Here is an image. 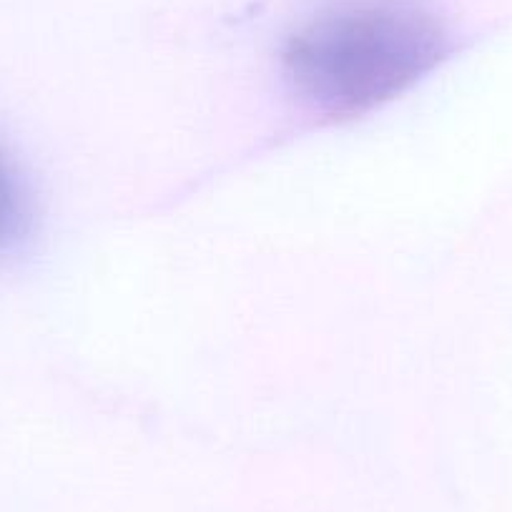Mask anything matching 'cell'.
Instances as JSON below:
<instances>
[{"instance_id":"6da1fadb","label":"cell","mask_w":512,"mask_h":512,"mask_svg":"<svg viewBox=\"0 0 512 512\" xmlns=\"http://www.w3.org/2000/svg\"><path fill=\"white\" fill-rule=\"evenodd\" d=\"M450 51L447 28L417 0H334L289 36L282 63L304 106L349 118L405 93Z\"/></svg>"},{"instance_id":"7a4b0ae2","label":"cell","mask_w":512,"mask_h":512,"mask_svg":"<svg viewBox=\"0 0 512 512\" xmlns=\"http://www.w3.org/2000/svg\"><path fill=\"white\" fill-rule=\"evenodd\" d=\"M33 199L11 156L0 149V249L16 246L31 234Z\"/></svg>"}]
</instances>
